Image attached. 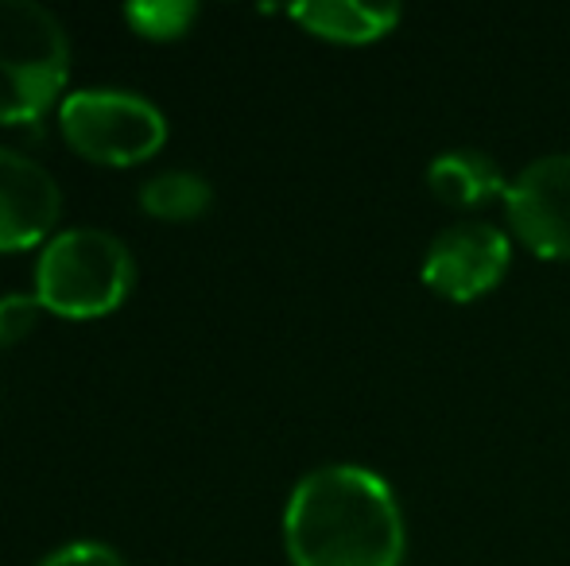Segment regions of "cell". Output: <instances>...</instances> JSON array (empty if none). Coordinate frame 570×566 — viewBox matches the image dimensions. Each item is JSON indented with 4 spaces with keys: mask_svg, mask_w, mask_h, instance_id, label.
I'll use <instances>...</instances> for the list:
<instances>
[{
    "mask_svg": "<svg viewBox=\"0 0 570 566\" xmlns=\"http://www.w3.org/2000/svg\"><path fill=\"white\" fill-rule=\"evenodd\" d=\"M284 547L292 566H404V513L373 469L357 461L318 466L287 497Z\"/></svg>",
    "mask_w": 570,
    "mask_h": 566,
    "instance_id": "cell-1",
    "label": "cell"
},
{
    "mask_svg": "<svg viewBox=\"0 0 570 566\" xmlns=\"http://www.w3.org/2000/svg\"><path fill=\"white\" fill-rule=\"evenodd\" d=\"M132 252L106 229H67L47 241L36 265V299L59 318H101L128 299Z\"/></svg>",
    "mask_w": 570,
    "mask_h": 566,
    "instance_id": "cell-2",
    "label": "cell"
},
{
    "mask_svg": "<svg viewBox=\"0 0 570 566\" xmlns=\"http://www.w3.org/2000/svg\"><path fill=\"white\" fill-rule=\"evenodd\" d=\"M70 78V43L36 0H0V125H31Z\"/></svg>",
    "mask_w": 570,
    "mask_h": 566,
    "instance_id": "cell-3",
    "label": "cell"
},
{
    "mask_svg": "<svg viewBox=\"0 0 570 566\" xmlns=\"http://www.w3.org/2000/svg\"><path fill=\"white\" fill-rule=\"evenodd\" d=\"M62 140L106 167H136L167 140V121L148 98L125 90H78L59 106Z\"/></svg>",
    "mask_w": 570,
    "mask_h": 566,
    "instance_id": "cell-4",
    "label": "cell"
},
{
    "mask_svg": "<svg viewBox=\"0 0 570 566\" xmlns=\"http://www.w3.org/2000/svg\"><path fill=\"white\" fill-rule=\"evenodd\" d=\"M512 265V237L481 218L439 229L423 252L420 280L451 302H473L504 280Z\"/></svg>",
    "mask_w": 570,
    "mask_h": 566,
    "instance_id": "cell-5",
    "label": "cell"
},
{
    "mask_svg": "<svg viewBox=\"0 0 570 566\" xmlns=\"http://www.w3.org/2000/svg\"><path fill=\"white\" fill-rule=\"evenodd\" d=\"M509 237L540 260H570V151L520 167L504 190Z\"/></svg>",
    "mask_w": 570,
    "mask_h": 566,
    "instance_id": "cell-6",
    "label": "cell"
},
{
    "mask_svg": "<svg viewBox=\"0 0 570 566\" xmlns=\"http://www.w3.org/2000/svg\"><path fill=\"white\" fill-rule=\"evenodd\" d=\"M62 195L43 163L16 148H0V252L36 249L59 221Z\"/></svg>",
    "mask_w": 570,
    "mask_h": 566,
    "instance_id": "cell-7",
    "label": "cell"
},
{
    "mask_svg": "<svg viewBox=\"0 0 570 566\" xmlns=\"http://www.w3.org/2000/svg\"><path fill=\"white\" fill-rule=\"evenodd\" d=\"M428 187L451 210H478L485 202H504L509 179L501 175L497 159L478 148H451L439 151L428 167Z\"/></svg>",
    "mask_w": 570,
    "mask_h": 566,
    "instance_id": "cell-8",
    "label": "cell"
},
{
    "mask_svg": "<svg viewBox=\"0 0 570 566\" xmlns=\"http://www.w3.org/2000/svg\"><path fill=\"white\" fill-rule=\"evenodd\" d=\"M287 16L299 20L311 36L345 47L376 43L400 23L396 4H357V0H311V4H292Z\"/></svg>",
    "mask_w": 570,
    "mask_h": 566,
    "instance_id": "cell-9",
    "label": "cell"
},
{
    "mask_svg": "<svg viewBox=\"0 0 570 566\" xmlns=\"http://www.w3.org/2000/svg\"><path fill=\"white\" fill-rule=\"evenodd\" d=\"M214 190L195 171H164L140 187V206L159 221H195L210 210Z\"/></svg>",
    "mask_w": 570,
    "mask_h": 566,
    "instance_id": "cell-10",
    "label": "cell"
},
{
    "mask_svg": "<svg viewBox=\"0 0 570 566\" xmlns=\"http://www.w3.org/2000/svg\"><path fill=\"white\" fill-rule=\"evenodd\" d=\"M125 20L144 39H179L198 20V4H190V0H144V4L125 8Z\"/></svg>",
    "mask_w": 570,
    "mask_h": 566,
    "instance_id": "cell-11",
    "label": "cell"
},
{
    "mask_svg": "<svg viewBox=\"0 0 570 566\" xmlns=\"http://www.w3.org/2000/svg\"><path fill=\"white\" fill-rule=\"evenodd\" d=\"M39 315H43V302L36 295H4L0 299V349L28 338L36 330Z\"/></svg>",
    "mask_w": 570,
    "mask_h": 566,
    "instance_id": "cell-12",
    "label": "cell"
},
{
    "mask_svg": "<svg viewBox=\"0 0 570 566\" xmlns=\"http://www.w3.org/2000/svg\"><path fill=\"white\" fill-rule=\"evenodd\" d=\"M39 566H125V559H120L114 547L82 539V544H67L59 552H51L47 559H39Z\"/></svg>",
    "mask_w": 570,
    "mask_h": 566,
    "instance_id": "cell-13",
    "label": "cell"
}]
</instances>
